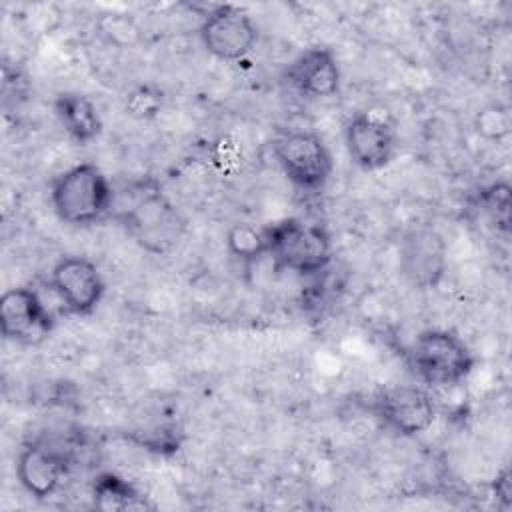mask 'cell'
Here are the masks:
<instances>
[{
  "instance_id": "8fae6325",
  "label": "cell",
  "mask_w": 512,
  "mask_h": 512,
  "mask_svg": "<svg viewBox=\"0 0 512 512\" xmlns=\"http://www.w3.org/2000/svg\"><path fill=\"white\" fill-rule=\"evenodd\" d=\"M70 458L64 450L34 440L20 448L16 458V476L20 486L34 498H50L68 474Z\"/></svg>"
},
{
  "instance_id": "52a82bcc",
  "label": "cell",
  "mask_w": 512,
  "mask_h": 512,
  "mask_svg": "<svg viewBox=\"0 0 512 512\" xmlns=\"http://www.w3.org/2000/svg\"><path fill=\"white\" fill-rule=\"evenodd\" d=\"M50 290L66 314L90 316L102 302L106 282L100 268L86 256L66 254L50 270Z\"/></svg>"
},
{
  "instance_id": "7c38bea8",
  "label": "cell",
  "mask_w": 512,
  "mask_h": 512,
  "mask_svg": "<svg viewBox=\"0 0 512 512\" xmlns=\"http://www.w3.org/2000/svg\"><path fill=\"white\" fill-rule=\"evenodd\" d=\"M284 80L306 98H330L340 90L338 58L328 46H308L284 68Z\"/></svg>"
},
{
  "instance_id": "5b68a950",
  "label": "cell",
  "mask_w": 512,
  "mask_h": 512,
  "mask_svg": "<svg viewBox=\"0 0 512 512\" xmlns=\"http://www.w3.org/2000/svg\"><path fill=\"white\" fill-rule=\"evenodd\" d=\"M274 158L286 180L304 194H318L334 172L326 142L312 130H290L272 142Z\"/></svg>"
},
{
  "instance_id": "3957f363",
  "label": "cell",
  "mask_w": 512,
  "mask_h": 512,
  "mask_svg": "<svg viewBox=\"0 0 512 512\" xmlns=\"http://www.w3.org/2000/svg\"><path fill=\"white\" fill-rule=\"evenodd\" d=\"M408 364L414 376L430 388L460 386L474 372L472 348L452 330H422L408 348Z\"/></svg>"
},
{
  "instance_id": "6da1fadb",
  "label": "cell",
  "mask_w": 512,
  "mask_h": 512,
  "mask_svg": "<svg viewBox=\"0 0 512 512\" xmlns=\"http://www.w3.org/2000/svg\"><path fill=\"white\" fill-rule=\"evenodd\" d=\"M108 218L148 254H170L186 232V220L154 176L132 178L114 188Z\"/></svg>"
},
{
  "instance_id": "9a60e30c",
  "label": "cell",
  "mask_w": 512,
  "mask_h": 512,
  "mask_svg": "<svg viewBox=\"0 0 512 512\" xmlns=\"http://www.w3.org/2000/svg\"><path fill=\"white\" fill-rule=\"evenodd\" d=\"M92 506L102 512H120L146 508L148 504L132 482L114 472H102L92 482Z\"/></svg>"
},
{
  "instance_id": "4fadbf2b",
  "label": "cell",
  "mask_w": 512,
  "mask_h": 512,
  "mask_svg": "<svg viewBox=\"0 0 512 512\" xmlns=\"http://www.w3.org/2000/svg\"><path fill=\"white\" fill-rule=\"evenodd\" d=\"M400 266L404 276L420 290L438 286L446 272L444 238L428 226L410 230L400 248Z\"/></svg>"
},
{
  "instance_id": "9c48e42d",
  "label": "cell",
  "mask_w": 512,
  "mask_h": 512,
  "mask_svg": "<svg viewBox=\"0 0 512 512\" xmlns=\"http://www.w3.org/2000/svg\"><path fill=\"white\" fill-rule=\"evenodd\" d=\"M198 34L206 52L224 62H240L258 42V26L246 10L234 4H218L208 10Z\"/></svg>"
},
{
  "instance_id": "ffe728a7",
  "label": "cell",
  "mask_w": 512,
  "mask_h": 512,
  "mask_svg": "<svg viewBox=\"0 0 512 512\" xmlns=\"http://www.w3.org/2000/svg\"><path fill=\"white\" fill-rule=\"evenodd\" d=\"M492 488H494L496 500H500L502 506L508 508L510 502H512V498H510V494H512V484H510V470H508V468H504V470L494 478Z\"/></svg>"
},
{
  "instance_id": "30bf717a",
  "label": "cell",
  "mask_w": 512,
  "mask_h": 512,
  "mask_svg": "<svg viewBox=\"0 0 512 512\" xmlns=\"http://www.w3.org/2000/svg\"><path fill=\"white\" fill-rule=\"evenodd\" d=\"M344 144L350 160L366 172L388 166L396 154V132L374 112H356L344 124Z\"/></svg>"
},
{
  "instance_id": "ba28073f",
  "label": "cell",
  "mask_w": 512,
  "mask_h": 512,
  "mask_svg": "<svg viewBox=\"0 0 512 512\" xmlns=\"http://www.w3.org/2000/svg\"><path fill=\"white\" fill-rule=\"evenodd\" d=\"M56 318L32 286H14L0 296V332L20 346H38L54 330Z\"/></svg>"
},
{
  "instance_id": "277c9868",
  "label": "cell",
  "mask_w": 512,
  "mask_h": 512,
  "mask_svg": "<svg viewBox=\"0 0 512 512\" xmlns=\"http://www.w3.org/2000/svg\"><path fill=\"white\" fill-rule=\"evenodd\" d=\"M268 256L278 270L318 276L332 262V240L324 226L282 218L264 226Z\"/></svg>"
},
{
  "instance_id": "5bb4252c",
  "label": "cell",
  "mask_w": 512,
  "mask_h": 512,
  "mask_svg": "<svg viewBox=\"0 0 512 512\" xmlns=\"http://www.w3.org/2000/svg\"><path fill=\"white\" fill-rule=\"evenodd\" d=\"M54 114L66 136L86 146L102 134V116L96 102L82 92H60L54 98Z\"/></svg>"
},
{
  "instance_id": "ac0fdd59",
  "label": "cell",
  "mask_w": 512,
  "mask_h": 512,
  "mask_svg": "<svg viewBox=\"0 0 512 512\" xmlns=\"http://www.w3.org/2000/svg\"><path fill=\"white\" fill-rule=\"evenodd\" d=\"M164 106V94L152 84L134 86L124 98V110L136 120H152Z\"/></svg>"
},
{
  "instance_id": "8992f818",
  "label": "cell",
  "mask_w": 512,
  "mask_h": 512,
  "mask_svg": "<svg viewBox=\"0 0 512 512\" xmlns=\"http://www.w3.org/2000/svg\"><path fill=\"white\" fill-rule=\"evenodd\" d=\"M374 416L400 436H418L426 432L438 412L432 394L420 384H388L380 388L370 402Z\"/></svg>"
},
{
  "instance_id": "d6986e66",
  "label": "cell",
  "mask_w": 512,
  "mask_h": 512,
  "mask_svg": "<svg viewBox=\"0 0 512 512\" xmlns=\"http://www.w3.org/2000/svg\"><path fill=\"white\" fill-rule=\"evenodd\" d=\"M474 126L482 138L490 142H498L506 138L510 132V112L506 106H500V104L484 106L482 110L476 112Z\"/></svg>"
},
{
  "instance_id": "7a4b0ae2",
  "label": "cell",
  "mask_w": 512,
  "mask_h": 512,
  "mask_svg": "<svg viewBox=\"0 0 512 512\" xmlns=\"http://www.w3.org/2000/svg\"><path fill=\"white\" fill-rule=\"evenodd\" d=\"M114 186L94 162H80L50 182V206L56 218L68 226L84 228L108 218Z\"/></svg>"
},
{
  "instance_id": "e0dca14e",
  "label": "cell",
  "mask_w": 512,
  "mask_h": 512,
  "mask_svg": "<svg viewBox=\"0 0 512 512\" xmlns=\"http://www.w3.org/2000/svg\"><path fill=\"white\" fill-rule=\"evenodd\" d=\"M478 206L496 226V230L510 232V186L508 182H494L480 190Z\"/></svg>"
},
{
  "instance_id": "2e32d148",
  "label": "cell",
  "mask_w": 512,
  "mask_h": 512,
  "mask_svg": "<svg viewBox=\"0 0 512 512\" xmlns=\"http://www.w3.org/2000/svg\"><path fill=\"white\" fill-rule=\"evenodd\" d=\"M226 250L244 270H250L268 256L264 226L258 228L250 222L232 224L226 232Z\"/></svg>"
}]
</instances>
